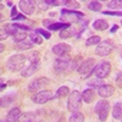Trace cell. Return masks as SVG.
I'll use <instances>...</instances> for the list:
<instances>
[{
  "label": "cell",
  "mask_w": 122,
  "mask_h": 122,
  "mask_svg": "<svg viewBox=\"0 0 122 122\" xmlns=\"http://www.w3.org/2000/svg\"><path fill=\"white\" fill-rule=\"evenodd\" d=\"M117 29H118V27H117V26L115 25V26H112V28L110 29V32H111V33H115V32H116Z\"/></svg>",
  "instance_id": "obj_45"
},
{
  "label": "cell",
  "mask_w": 122,
  "mask_h": 122,
  "mask_svg": "<svg viewBox=\"0 0 122 122\" xmlns=\"http://www.w3.org/2000/svg\"><path fill=\"white\" fill-rule=\"evenodd\" d=\"M71 48L68 44H65V43H59L56 45L53 46V53L57 56H61V55H65V54H68L71 51Z\"/></svg>",
  "instance_id": "obj_13"
},
{
  "label": "cell",
  "mask_w": 122,
  "mask_h": 122,
  "mask_svg": "<svg viewBox=\"0 0 122 122\" xmlns=\"http://www.w3.org/2000/svg\"><path fill=\"white\" fill-rule=\"evenodd\" d=\"M49 83H50L49 78H46V77H38V78H36L34 81H32V82L29 83L28 90L30 92V93H36V92H38L39 89H42L45 86H48Z\"/></svg>",
  "instance_id": "obj_9"
},
{
  "label": "cell",
  "mask_w": 122,
  "mask_h": 122,
  "mask_svg": "<svg viewBox=\"0 0 122 122\" xmlns=\"http://www.w3.org/2000/svg\"><path fill=\"white\" fill-rule=\"evenodd\" d=\"M40 122H43V121H40Z\"/></svg>",
  "instance_id": "obj_50"
},
{
  "label": "cell",
  "mask_w": 122,
  "mask_h": 122,
  "mask_svg": "<svg viewBox=\"0 0 122 122\" xmlns=\"http://www.w3.org/2000/svg\"><path fill=\"white\" fill-rule=\"evenodd\" d=\"M26 60H27V56H25L22 54H16L7 59L5 66L10 72H18V71L23 70Z\"/></svg>",
  "instance_id": "obj_1"
},
{
  "label": "cell",
  "mask_w": 122,
  "mask_h": 122,
  "mask_svg": "<svg viewBox=\"0 0 122 122\" xmlns=\"http://www.w3.org/2000/svg\"><path fill=\"white\" fill-rule=\"evenodd\" d=\"M6 87V84H4V81L1 79V90H4V88Z\"/></svg>",
  "instance_id": "obj_46"
},
{
  "label": "cell",
  "mask_w": 122,
  "mask_h": 122,
  "mask_svg": "<svg viewBox=\"0 0 122 122\" xmlns=\"http://www.w3.org/2000/svg\"><path fill=\"white\" fill-rule=\"evenodd\" d=\"M107 7L109 9H122V1L121 0H114V1H109L107 3Z\"/></svg>",
  "instance_id": "obj_34"
},
{
  "label": "cell",
  "mask_w": 122,
  "mask_h": 122,
  "mask_svg": "<svg viewBox=\"0 0 122 122\" xmlns=\"http://www.w3.org/2000/svg\"><path fill=\"white\" fill-rule=\"evenodd\" d=\"M26 38H27V33L26 32H18L17 34L14 36L15 43H22V42H25Z\"/></svg>",
  "instance_id": "obj_31"
},
{
  "label": "cell",
  "mask_w": 122,
  "mask_h": 122,
  "mask_svg": "<svg viewBox=\"0 0 122 122\" xmlns=\"http://www.w3.org/2000/svg\"><path fill=\"white\" fill-rule=\"evenodd\" d=\"M61 18L67 21V23H72V22H79L81 18L84 16L83 12H79V11H75V10H70V9H62L61 10Z\"/></svg>",
  "instance_id": "obj_4"
},
{
  "label": "cell",
  "mask_w": 122,
  "mask_h": 122,
  "mask_svg": "<svg viewBox=\"0 0 122 122\" xmlns=\"http://www.w3.org/2000/svg\"><path fill=\"white\" fill-rule=\"evenodd\" d=\"M92 26H93V28L95 30H105V29L109 28L107 21L106 20H103V18H99V20H97V21H94Z\"/></svg>",
  "instance_id": "obj_17"
},
{
  "label": "cell",
  "mask_w": 122,
  "mask_h": 122,
  "mask_svg": "<svg viewBox=\"0 0 122 122\" xmlns=\"http://www.w3.org/2000/svg\"><path fill=\"white\" fill-rule=\"evenodd\" d=\"M29 38H30V42H33L34 44H42L43 43V38L42 37H39L38 33H32V34H29Z\"/></svg>",
  "instance_id": "obj_33"
},
{
  "label": "cell",
  "mask_w": 122,
  "mask_h": 122,
  "mask_svg": "<svg viewBox=\"0 0 122 122\" xmlns=\"http://www.w3.org/2000/svg\"><path fill=\"white\" fill-rule=\"evenodd\" d=\"M27 60L30 61V64L32 62H38L39 61V51H32V53H29L28 56H27Z\"/></svg>",
  "instance_id": "obj_32"
},
{
  "label": "cell",
  "mask_w": 122,
  "mask_h": 122,
  "mask_svg": "<svg viewBox=\"0 0 122 122\" xmlns=\"http://www.w3.org/2000/svg\"><path fill=\"white\" fill-rule=\"evenodd\" d=\"M121 57H122V54H121Z\"/></svg>",
  "instance_id": "obj_48"
},
{
  "label": "cell",
  "mask_w": 122,
  "mask_h": 122,
  "mask_svg": "<svg viewBox=\"0 0 122 122\" xmlns=\"http://www.w3.org/2000/svg\"><path fill=\"white\" fill-rule=\"evenodd\" d=\"M101 43V39L98 36H92L86 40V45L87 46H92V45H99Z\"/></svg>",
  "instance_id": "obj_25"
},
{
  "label": "cell",
  "mask_w": 122,
  "mask_h": 122,
  "mask_svg": "<svg viewBox=\"0 0 122 122\" xmlns=\"http://www.w3.org/2000/svg\"><path fill=\"white\" fill-rule=\"evenodd\" d=\"M54 22L51 21V20H44V22H43V25L45 26V27H49L50 25H53Z\"/></svg>",
  "instance_id": "obj_42"
},
{
  "label": "cell",
  "mask_w": 122,
  "mask_h": 122,
  "mask_svg": "<svg viewBox=\"0 0 122 122\" xmlns=\"http://www.w3.org/2000/svg\"><path fill=\"white\" fill-rule=\"evenodd\" d=\"M36 33H40L45 39H49L50 37H51V34H50V32H48V30H44L43 28H37L36 29Z\"/></svg>",
  "instance_id": "obj_37"
},
{
  "label": "cell",
  "mask_w": 122,
  "mask_h": 122,
  "mask_svg": "<svg viewBox=\"0 0 122 122\" xmlns=\"http://www.w3.org/2000/svg\"><path fill=\"white\" fill-rule=\"evenodd\" d=\"M15 94H11V95H5V97H3L1 98V107H6V106H9L10 104L14 101V99H15Z\"/></svg>",
  "instance_id": "obj_27"
},
{
  "label": "cell",
  "mask_w": 122,
  "mask_h": 122,
  "mask_svg": "<svg viewBox=\"0 0 122 122\" xmlns=\"http://www.w3.org/2000/svg\"><path fill=\"white\" fill-rule=\"evenodd\" d=\"M121 122H122V118H121Z\"/></svg>",
  "instance_id": "obj_49"
},
{
  "label": "cell",
  "mask_w": 122,
  "mask_h": 122,
  "mask_svg": "<svg viewBox=\"0 0 122 122\" xmlns=\"http://www.w3.org/2000/svg\"><path fill=\"white\" fill-rule=\"evenodd\" d=\"M42 10H46L48 9V3L46 1H42V6H40Z\"/></svg>",
  "instance_id": "obj_44"
},
{
  "label": "cell",
  "mask_w": 122,
  "mask_h": 122,
  "mask_svg": "<svg viewBox=\"0 0 122 122\" xmlns=\"http://www.w3.org/2000/svg\"><path fill=\"white\" fill-rule=\"evenodd\" d=\"M116 83H117V86L120 87V88H122V72H118L117 73V76H116Z\"/></svg>",
  "instance_id": "obj_39"
},
{
  "label": "cell",
  "mask_w": 122,
  "mask_h": 122,
  "mask_svg": "<svg viewBox=\"0 0 122 122\" xmlns=\"http://www.w3.org/2000/svg\"><path fill=\"white\" fill-rule=\"evenodd\" d=\"M18 6L22 10V12L25 15H32L34 12V10H36L37 3L30 1V0H21V1L18 3Z\"/></svg>",
  "instance_id": "obj_10"
},
{
  "label": "cell",
  "mask_w": 122,
  "mask_h": 122,
  "mask_svg": "<svg viewBox=\"0 0 122 122\" xmlns=\"http://www.w3.org/2000/svg\"><path fill=\"white\" fill-rule=\"evenodd\" d=\"M70 23L67 22H56V23H53V25H50L48 28L50 30H64L66 28H70Z\"/></svg>",
  "instance_id": "obj_20"
},
{
  "label": "cell",
  "mask_w": 122,
  "mask_h": 122,
  "mask_svg": "<svg viewBox=\"0 0 122 122\" xmlns=\"http://www.w3.org/2000/svg\"><path fill=\"white\" fill-rule=\"evenodd\" d=\"M114 49V42L110 39H105L103 40L95 49V54L99 56H107L110 55V53Z\"/></svg>",
  "instance_id": "obj_7"
},
{
  "label": "cell",
  "mask_w": 122,
  "mask_h": 122,
  "mask_svg": "<svg viewBox=\"0 0 122 122\" xmlns=\"http://www.w3.org/2000/svg\"><path fill=\"white\" fill-rule=\"evenodd\" d=\"M110 72H111V64L109 62V61H103V62H100L99 65H97L94 71L90 75H88L86 78L90 77L92 75H95L97 78L103 79V78H106L110 75Z\"/></svg>",
  "instance_id": "obj_3"
},
{
  "label": "cell",
  "mask_w": 122,
  "mask_h": 122,
  "mask_svg": "<svg viewBox=\"0 0 122 122\" xmlns=\"http://www.w3.org/2000/svg\"><path fill=\"white\" fill-rule=\"evenodd\" d=\"M72 36H75V30H72L71 28H66L64 30H60V34H59L60 38H70Z\"/></svg>",
  "instance_id": "obj_29"
},
{
  "label": "cell",
  "mask_w": 122,
  "mask_h": 122,
  "mask_svg": "<svg viewBox=\"0 0 122 122\" xmlns=\"http://www.w3.org/2000/svg\"><path fill=\"white\" fill-rule=\"evenodd\" d=\"M112 117L115 120H121L122 118V103L117 101L112 106Z\"/></svg>",
  "instance_id": "obj_18"
},
{
  "label": "cell",
  "mask_w": 122,
  "mask_h": 122,
  "mask_svg": "<svg viewBox=\"0 0 122 122\" xmlns=\"http://www.w3.org/2000/svg\"><path fill=\"white\" fill-rule=\"evenodd\" d=\"M54 95L55 94H53L51 90H40L32 97V100L36 104H45L49 100L54 99Z\"/></svg>",
  "instance_id": "obj_8"
},
{
  "label": "cell",
  "mask_w": 122,
  "mask_h": 122,
  "mask_svg": "<svg viewBox=\"0 0 122 122\" xmlns=\"http://www.w3.org/2000/svg\"><path fill=\"white\" fill-rule=\"evenodd\" d=\"M103 14L110 16H122V11H104Z\"/></svg>",
  "instance_id": "obj_38"
},
{
  "label": "cell",
  "mask_w": 122,
  "mask_h": 122,
  "mask_svg": "<svg viewBox=\"0 0 122 122\" xmlns=\"http://www.w3.org/2000/svg\"><path fill=\"white\" fill-rule=\"evenodd\" d=\"M114 93H115V88L112 86L104 84V86H101L100 88H98V94H99V97H101L103 99H106L109 97H112Z\"/></svg>",
  "instance_id": "obj_12"
},
{
  "label": "cell",
  "mask_w": 122,
  "mask_h": 122,
  "mask_svg": "<svg viewBox=\"0 0 122 122\" xmlns=\"http://www.w3.org/2000/svg\"><path fill=\"white\" fill-rule=\"evenodd\" d=\"M121 25H122V22H121Z\"/></svg>",
  "instance_id": "obj_51"
},
{
  "label": "cell",
  "mask_w": 122,
  "mask_h": 122,
  "mask_svg": "<svg viewBox=\"0 0 122 122\" xmlns=\"http://www.w3.org/2000/svg\"><path fill=\"white\" fill-rule=\"evenodd\" d=\"M109 112H110V107H107V109L103 110V111H101V112L98 115V116H99V120H100V122H105V121L107 120Z\"/></svg>",
  "instance_id": "obj_35"
},
{
  "label": "cell",
  "mask_w": 122,
  "mask_h": 122,
  "mask_svg": "<svg viewBox=\"0 0 122 122\" xmlns=\"http://www.w3.org/2000/svg\"><path fill=\"white\" fill-rule=\"evenodd\" d=\"M107 107H110L109 101H107L106 99H101V100H99L98 103L95 104V106H94V112H95L97 115H99L101 111L105 110V109H107Z\"/></svg>",
  "instance_id": "obj_16"
},
{
  "label": "cell",
  "mask_w": 122,
  "mask_h": 122,
  "mask_svg": "<svg viewBox=\"0 0 122 122\" xmlns=\"http://www.w3.org/2000/svg\"><path fill=\"white\" fill-rule=\"evenodd\" d=\"M88 84V87H90V88H100L101 86H104V82H103V79H100V78H97V79H92V81H89V82L87 83Z\"/></svg>",
  "instance_id": "obj_28"
},
{
  "label": "cell",
  "mask_w": 122,
  "mask_h": 122,
  "mask_svg": "<svg viewBox=\"0 0 122 122\" xmlns=\"http://www.w3.org/2000/svg\"><path fill=\"white\" fill-rule=\"evenodd\" d=\"M95 99V93H94V89H86L83 90V93H82V100L84 101V103L87 104H90V103H93V100Z\"/></svg>",
  "instance_id": "obj_15"
},
{
  "label": "cell",
  "mask_w": 122,
  "mask_h": 122,
  "mask_svg": "<svg viewBox=\"0 0 122 122\" xmlns=\"http://www.w3.org/2000/svg\"><path fill=\"white\" fill-rule=\"evenodd\" d=\"M3 28L7 32V34H9V36H10V34L15 36V34H17V33H18V27L16 26V23H15V25H14V23H6Z\"/></svg>",
  "instance_id": "obj_22"
},
{
  "label": "cell",
  "mask_w": 122,
  "mask_h": 122,
  "mask_svg": "<svg viewBox=\"0 0 122 122\" xmlns=\"http://www.w3.org/2000/svg\"><path fill=\"white\" fill-rule=\"evenodd\" d=\"M87 6L90 11H100L101 10V4L99 1H90V3H88Z\"/></svg>",
  "instance_id": "obj_30"
},
{
  "label": "cell",
  "mask_w": 122,
  "mask_h": 122,
  "mask_svg": "<svg viewBox=\"0 0 122 122\" xmlns=\"http://www.w3.org/2000/svg\"><path fill=\"white\" fill-rule=\"evenodd\" d=\"M26 18V16L25 15H18L17 17H15V18H12L14 21H21V20H25Z\"/></svg>",
  "instance_id": "obj_43"
},
{
  "label": "cell",
  "mask_w": 122,
  "mask_h": 122,
  "mask_svg": "<svg viewBox=\"0 0 122 122\" xmlns=\"http://www.w3.org/2000/svg\"><path fill=\"white\" fill-rule=\"evenodd\" d=\"M39 66H40L39 61H38V62H32L29 66L25 67V68L21 71V76L25 77V78H28V77H30V76H33L37 71H38Z\"/></svg>",
  "instance_id": "obj_11"
},
{
  "label": "cell",
  "mask_w": 122,
  "mask_h": 122,
  "mask_svg": "<svg viewBox=\"0 0 122 122\" xmlns=\"http://www.w3.org/2000/svg\"><path fill=\"white\" fill-rule=\"evenodd\" d=\"M6 4H7V6H10V7H14V5H12V3H11V1H7Z\"/></svg>",
  "instance_id": "obj_47"
},
{
  "label": "cell",
  "mask_w": 122,
  "mask_h": 122,
  "mask_svg": "<svg viewBox=\"0 0 122 122\" xmlns=\"http://www.w3.org/2000/svg\"><path fill=\"white\" fill-rule=\"evenodd\" d=\"M17 16H18L17 15V9H16V6H14L12 10H11V20L15 18V17H17Z\"/></svg>",
  "instance_id": "obj_41"
},
{
  "label": "cell",
  "mask_w": 122,
  "mask_h": 122,
  "mask_svg": "<svg viewBox=\"0 0 122 122\" xmlns=\"http://www.w3.org/2000/svg\"><path fill=\"white\" fill-rule=\"evenodd\" d=\"M62 4L66 5L67 7H70V9H78L81 6L78 1H62Z\"/></svg>",
  "instance_id": "obj_36"
},
{
  "label": "cell",
  "mask_w": 122,
  "mask_h": 122,
  "mask_svg": "<svg viewBox=\"0 0 122 122\" xmlns=\"http://www.w3.org/2000/svg\"><path fill=\"white\" fill-rule=\"evenodd\" d=\"M83 62V57L81 55H77L73 61H71V66H70V70L71 71H75V70H78V67L81 66V64Z\"/></svg>",
  "instance_id": "obj_23"
},
{
  "label": "cell",
  "mask_w": 122,
  "mask_h": 122,
  "mask_svg": "<svg viewBox=\"0 0 122 122\" xmlns=\"http://www.w3.org/2000/svg\"><path fill=\"white\" fill-rule=\"evenodd\" d=\"M95 60L93 57H87L83 60V62L81 64V66L78 67V73L79 76H82V77H87L88 75H90L92 72L94 71L95 68Z\"/></svg>",
  "instance_id": "obj_5"
},
{
  "label": "cell",
  "mask_w": 122,
  "mask_h": 122,
  "mask_svg": "<svg viewBox=\"0 0 122 122\" xmlns=\"http://www.w3.org/2000/svg\"><path fill=\"white\" fill-rule=\"evenodd\" d=\"M81 107H82V93L78 90L71 92L68 99H67V109L70 112H79Z\"/></svg>",
  "instance_id": "obj_2"
},
{
  "label": "cell",
  "mask_w": 122,
  "mask_h": 122,
  "mask_svg": "<svg viewBox=\"0 0 122 122\" xmlns=\"http://www.w3.org/2000/svg\"><path fill=\"white\" fill-rule=\"evenodd\" d=\"M21 115H22L21 114V109L20 107H14V109L10 110V112L7 114L5 121H3V122H18Z\"/></svg>",
  "instance_id": "obj_14"
},
{
  "label": "cell",
  "mask_w": 122,
  "mask_h": 122,
  "mask_svg": "<svg viewBox=\"0 0 122 122\" xmlns=\"http://www.w3.org/2000/svg\"><path fill=\"white\" fill-rule=\"evenodd\" d=\"M70 88L67 87V86H62V87H60L57 90H56V93H55V95H54V98L55 99H60V98H65V97H67V95H70Z\"/></svg>",
  "instance_id": "obj_19"
},
{
  "label": "cell",
  "mask_w": 122,
  "mask_h": 122,
  "mask_svg": "<svg viewBox=\"0 0 122 122\" xmlns=\"http://www.w3.org/2000/svg\"><path fill=\"white\" fill-rule=\"evenodd\" d=\"M33 45H34L33 42H22V43H18L16 45V50H18V51H25V50L32 49Z\"/></svg>",
  "instance_id": "obj_24"
},
{
  "label": "cell",
  "mask_w": 122,
  "mask_h": 122,
  "mask_svg": "<svg viewBox=\"0 0 122 122\" xmlns=\"http://www.w3.org/2000/svg\"><path fill=\"white\" fill-rule=\"evenodd\" d=\"M0 32H1V36H0V39H1V40H4V39H6V38L9 37L7 32H6V30H5L4 28H1V29H0Z\"/></svg>",
  "instance_id": "obj_40"
},
{
  "label": "cell",
  "mask_w": 122,
  "mask_h": 122,
  "mask_svg": "<svg viewBox=\"0 0 122 122\" xmlns=\"http://www.w3.org/2000/svg\"><path fill=\"white\" fill-rule=\"evenodd\" d=\"M36 116H37V115H36L34 112H25V114L21 115L18 122H34Z\"/></svg>",
  "instance_id": "obj_21"
},
{
  "label": "cell",
  "mask_w": 122,
  "mask_h": 122,
  "mask_svg": "<svg viewBox=\"0 0 122 122\" xmlns=\"http://www.w3.org/2000/svg\"><path fill=\"white\" fill-rule=\"evenodd\" d=\"M71 66V56L68 54L65 55H61L55 60V64H54V70L55 72L60 73V72H64V71L67 70V67Z\"/></svg>",
  "instance_id": "obj_6"
},
{
  "label": "cell",
  "mask_w": 122,
  "mask_h": 122,
  "mask_svg": "<svg viewBox=\"0 0 122 122\" xmlns=\"http://www.w3.org/2000/svg\"><path fill=\"white\" fill-rule=\"evenodd\" d=\"M68 122H84V116L82 112H73L70 116Z\"/></svg>",
  "instance_id": "obj_26"
}]
</instances>
